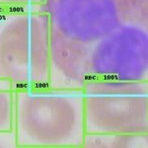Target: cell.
<instances>
[{
  "instance_id": "1",
  "label": "cell",
  "mask_w": 148,
  "mask_h": 148,
  "mask_svg": "<svg viewBox=\"0 0 148 148\" xmlns=\"http://www.w3.org/2000/svg\"><path fill=\"white\" fill-rule=\"evenodd\" d=\"M51 44L49 86L82 88L95 44L127 23H147V0H46Z\"/></svg>"
},
{
  "instance_id": "2",
  "label": "cell",
  "mask_w": 148,
  "mask_h": 148,
  "mask_svg": "<svg viewBox=\"0 0 148 148\" xmlns=\"http://www.w3.org/2000/svg\"><path fill=\"white\" fill-rule=\"evenodd\" d=\"M13 131L18 148H82V88L46 86L16 91Z\"/></svg>"
},
{
  "instance_id": "3",
  "label": "cell",
  "mask_w": 148,
  "mask_h": 148,
  "mask_svg": "<svg viewBox=\"0 0 148 148\" xmlns=\"http://www.w3.org/2000/svg\"><path fill=\"white\" fill-rule=\"evenodd\" d=\"M47 14L39 8L0 10V86L19 90L49 86Z\"/></svg>"
},
{
  "instance_id": "4",
  "label": "cell",
  "mask_w": 148,
  "mask_h": 148,
  "mask_svg": "<svg viewBox=\"0 0 148 148\" xmlns=\"http://www.w3.org/2000/svg\"><path fill=\"white\" fill-rule=\"evenodd\" d=\"M82 91L86 133L148 134V80L91 79Z\"/></svg>"
},
{
  "instance_id": "5",
  "label": "cell",
  "mask_w": 148,
  "mask_h": 148,
  "mask_svg": "<svg viewBox=\"0 0 148 148\" xmlns=\"http://www.w3.org/2000/svg\"><path fill=\"white\" fill-rule=\"evenodd\" d=\"M85 77L86 82L148 80L147 23L125 24L97 42L87 56Z\"/></svg>"
},
{
  "instance_id": "6",
  "label": "cell",
  "mask_w": 148,
  "mask_h": 148,
  "mask_svg": "<svg viewBox=\"0 0 148 148\" xmlns=\"http://www.w3.org/2000/svg\"><path fill=\"white\" fill-rule=\"evenodd\" d=\"M82 148H148V134L86 133Z\"/></svg>"
},
{
  "instance_id": "7",
  "label": "cell",
  "mask_w": 148,
  "mask_h": 148,
  "mask_svg": "<svg viewBox=\"0 0 148 148\" xmlns=\"http://www.w3.org/2000/svg\"><path fill=\"white\" fill-rule=\"evenodd\" d=\"M14 106L15 92L0 86V132L13 130Z\"/></svg>"
},
{
  "instance_id": "8",
  "label": "cell",
  "mask_w": 148,
  "mask_h": 148,
  "mask_svg": "<svg viewBox=\"0 0 148 148\" xmlns=\"http://www.w3.org/2000/svg\"><path fill=\"white\" fill-rule=\"evenodd\" d=\"M46 0H0V10H26L39 8Z\"/></svg>"
}]
</instances>
